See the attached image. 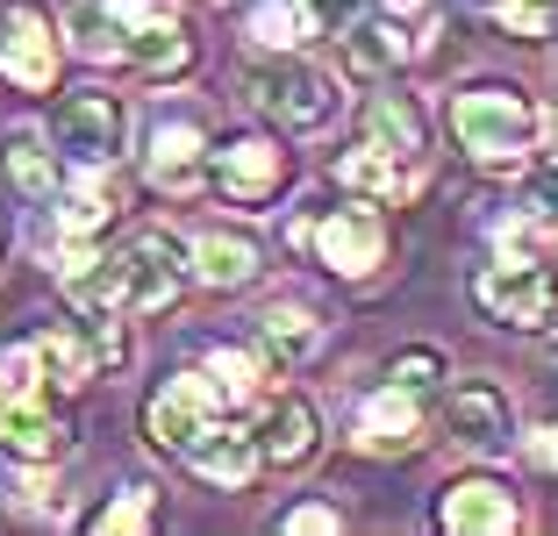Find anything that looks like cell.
I'll return each mask as SVG.
<instances>
[{"label": "cell", "mask_w": 558, "mask_h": 536, "mask_svg": "<svg viewBox=\"0 0 558 536\" xmlns=\"http://www.w3.org/2000/svg\"><path fill=\"white\" fill-rule=\"evenodd\" d=\"M451 136H459V150L473 165L509 172V165H523L530 150H537L544 114L530 108V94H515V86H465V94L451 100Z\"/></svg>", "instance_id": "obj_1"}, {"label": "cell", "mask_w": 558, "mask_h": 536, "mask_svg": "<svg viewBox=\"0 0 558 536\" xmlns=\"http://www.w3.org/2000/svg\"><path fill=\"white\" fill-rule=\"evenodd\" d=\"M244 94L272 114L279 130H329L337 108H344V100H337V80L315 72L308 58H265V65H251Z\"/></svg>", "instance_id": "obj_2"}, {"label": "cell", "mask_w": 558, "mask_h": 536, "mask_svg": "<svg viewBox=\"0 0 558 536\" xmlns=\"http://www.w3.org/2000/svg\"><path fill=\"white\" fill-rule=\"evenodd\" d=\"M186 272H194V251H180L165 229H144V236H130V244L108 258V279H116V308L130 315H158L180 301Z\"/></svg>", "instance_id": "obj_3"}, {"label": "cell", "mask_w": 558, "mask_h": 536, "mask_svg": "<svg viewBox=\"0 0 558 536\" xmlns=\"http://www.w3.org/2000/svg\"><path fill=\"white\" fill-rule=\"evenodd\" d=\"M473 301L509 329H551L558 322V258H501L473 279Z\"/></svg>", "instance_id": "obj_4"}, {"label": "cell", "mask_w": 558, "mask_h": 536, "mask_svg": "<svg viewBox=\"0 0 558 536\" xmlns=\"http://www.w3.org/2000/svg\"><path fill=\"white\" fill-rule=\"evenodd\" d=\"M122 58L144 80H180L194 65V36L165 0H122Z\"/></svg>", "instance_id": "obj_5"}, {"label": "cell", "mask_w": 558, "mask_h": 536, "mask_svg": "<svg viewBox=\"0 0 558 536\" xmlns=\"http://www.w3.org/2000/svg\"><path fill=\"white\" fill-rule=\"evenodd\" d=\"M215 415H222V387H215V373H180V379H165V387L150 393L144 429H150V443H158V451L186 458V443H194Z\"/></svg>", "instance_id": "obj_6"}, {"label": "cell", "mask_w": 558, "mask_h": 536, "mask_svg": "<svg viewBox=\"0 0 558 536\" xmlns=\"http://www.w3.org/2000/svg\"><path fill=\"white\" fill-rule=\"evenodd\" d=\"M122 100L116 94H65L58 100V114H50V144L65 150V158H80V165H108L122 150Z\"/></svg>", "instance_id": "obj_7"}, {"label": "cell", "mask_w": 558, "mask_h": 536, "mask_svg": "<svg viewBox=\"0 0 558 536\" xmlns=\"http://www.w3.org/2000/svg\"><path fill=\"white\" fill-rule=\"evenodd\" d=\"M208 179L215 194L236 200V208H265V200L287 186V150L272 136H230V144L208 158Z\"/></svg>", "instance_id": "obj_8"}, {"label": "cell", "mask_w": 558, "mask_h": 536, "mask_svg": "<svg viewBox=\"0 0 558 536\" xmlns=\"http://www.w3.org/2000/svg\"><path fill=\"white\" fill-rule=\"evenodd\" d=\"M0 72L22 94H50V80H58V36H50L44 8H29V0L0 8Z\"/></svg>", "instance_id": "obj_9"}, {"label": "cell", "mask_w": 558, "mask_h": 536, "mask_svg": "<svg viewBox=\"0 0 558 536\" xmlns=\"http://www.w3.org/2000/svg\"><path fill=\"white\" fill-rule=\"evenodd\" d=\"M444 429H451V443H465V451L501 458L515 443V407H509V393L487 387V379H459L451 401H444Z\"/></svg>", "instance_id": "obj_10"}, {"label": "cell", "mask_w": 558, "mask_h": 536, "mask_svg": "<svg viewBox=\"0 0 558 536\" xmlns=\"http://www.w3.org/2000/svg\"><path fill=\"white\" fill-rule=\"evenodd\" d=\"M308 244L323 251L329 272L365 279V272H379V258H387V229H379L373 208H337V215H323V222L308 229Z\"/></svg>", "instance_id": "obj_11"}, {"label": "cell", "mask_w": 558, "mask_h": 536, "mask_svg": "<svg viewBox=\"0 0 558 536\" xmlns=\"http://www.w3.org/2000/svg\"><path fill=\"white\" fill-rule=\"evenodd\" d=\"M144 172L158 194H194L208 179V144H201V122H158L150 130V150H144Z\"/></svg>", "instance_id": "obj_12"}, {"label": "cell", "mask_w": 558, "mask_h": 536, "mask_svg": "<svg viewBox=\"0 0 558 536\" xmlns=\"http://www.w3.org/2000/svg\"><path fill=\"white\" fill-rule=\"evenodd\" d=\"M444 529L451 536H509L523 529V508L501 479H459V487L444 494Z\"/></svg>", "instance_id": "obj_13"}, {"label": "cell", "mask_w": 558, "mask_h": 536, "mask_svg": "<svg viewBox=\"0 0 558 536\" xmlns=\"http://www.w3.org/2000/svg\"><path fill=\"white\" fill-rule=\"evenodd\" d=\"M258 429H244V423H222L215 415L208 429H201L194 443H186V465L201 472V479H215V487H244L251 472H258Z\"/></svg>", "instance_id": "obj_14"}, {"label": "cell", "mask_w": 558, "mask_h": 536, "mask_svg": "<svg viewBox=\"0 0 558 536\" xmlns=\"http://www.w3.org/2000/svg\"><path fill=\"white\" fill-rule=\"evenodd\" d=\"M415 437H423V407H415L409 387L387 379L379 393H365V401H359V443H365V451L401 458V451H415Z\"/></svg>", "instance_id": "obj_15"}, {"label": "cell", "mask_w": 558, "mask_h": 536, "mask_svg": "<svg viewBox=\"0 0 558 536\" xmlns=\"http://www.w3.org/2000/svg\"><path fill=\"white\" fill-rule=\"evenodd\" d=\"M315 443H323V415H315L301 393H272L265 401V423H258V451L272 465H308Z\"/></svg>", "instance_id": "obj_16"}, {"label": "cell", "mask_w": 558, "mask_h": 536, "mask_svg": "<svg viewBox=\"0 0 558 536\" xmlns=\"http://www.w3.org/2000/svg\"><path fill=\"white\" fill-rule=\"evenodd\" d=\"M72 429L50 415L36 393H22V401H0V451H15V458H58L65 451Z\"/></svg>", "instance_id": "obj_17"}, {"label": "cell", "mask_w": 558, "mask_h": 536, "mask_svg": "<svg viewBox=\"0 0 558 536\" xmlns=\"http://www.w3.org/2000/svg\"><path fill=\"white\" fill-rule=\"evenodd\" d=\"M337 179H344L351 194H373V200H409L415 194V165L395 158V150H379V144H359L337 158Z\"/></svg>", "instance_id": "obj_18"}, {"label": "cell", "mask_w": 558, "mask_h": 536, "mask_svg": "<svg viewBox=\"0 0 558 536\" xmlns=\"http://www.w3.org/2000/svg\"><path fill=\"white\" fill-rule=\"evenodd\" d=\"M365 144L395 150V158L415 165V150H423V108H415L409 94H373L365 100Z\"/></svg>", "instance_id": "obj_19"}, {"label": "cell", "mask_w": 558, "mask_h": 536, "mask_svg": "<svg viewBox=\"0 0 558 536\" xmlns=\"http://www.w3.org/2000/svg\"><path fill=\"white\" fill-rule=\"evenodd\" d=\"M194 272L208 279V287H251V279H258V244L236 236V229H208L194 244Z\"/></svg>", "instance_id": "obj_20"}, {"label": "cell", "mask_w": 558, "mask_h": 536, "mask_svg": "<svg viewBox=\"0 0 558 536\" xmlns=\"http://www.w3.org/2000/svg\"><path fill=\"white\" fill-rule=\"evenodd\" d=\"M258 337L279 365H301V357H315V343H323V322H315L308 308H294V301H279V308L258 315Z\"/></svg>", "instance_id": "obj_21"}, {"label": "cell", "mask_w": 558, "mask_h": 536, "mask_svg": "<svg viewBox=\"0 0 558 536\" xmlns=\"http://www.w3.org/2000/svg\"><path fill=\"white\" fill-rule=\"evenodd\" d=\"M65 29L86 58H122V0H72Z\"/></svg>", "instance_id": "obj_22"}, {"label": "cell", "mask_w": 558, "mask_h": 536, "mask_svg": "<svg viewBox=\"0 0 558 536\" xmlns=\"http://www.w3.org/2000/svg\"><path fill=\"white\" fill-rule=\"evenodd\" d=\"M36 357H44V379H58V387H86L94 365H100L86 329H44V337H36Z\"/></svg>", "instance_id": "obj_23"}, {"label": "cell", "mask_w": 558, "mask_h": 536, "mask_svg": "<svg viewBox=\"0 0 558 536\" xmlns=\"http://www.w3.org/2000/svg\"><path fill=\"white\" fill-rule=\"evenodd\" d=\"M251 36H258L265 50H294V44H308V36H323V22H315L308 0H265L258 15H251Z\"/></svg>", "instance_id": "obj_24"}, {"label": "cell", "mask_w": 558, "mask_h": 536, "mask_svg": "<svg viewBox=\"0 0 558 536\" xmlns=\"http://www.w3.org/2000/svg\"><path fill=\"white\" fill-rule=\"evenodd\" d=\"M344 50H351V65H359V72H395L401 58L415 50V36H401L395 22H359V29L344 36Z\"/></svg>", "instance_id": "obj_25"}, {"label": "cell", "mask_w": 558, "mask_h": 536, "mask_svg": "<svg viewBox=\"0 0 558 536\" xmlns=\"http://www.w3.org/2000/svg\"><path fill=\"white\" fill-rule=\"evenodd\" d=\"M8 179H15L29 200H58V165H50V150L36 144V136H15V144H8Z\"/></svg>", "instance_id": "obj_26"}, {"label": "cell", "mask_w": 558, "mask_h": 536, "mask_svg": "<svg viewBox=\"0 0 558 536\" xmlns=\"http://www.w3.org/2000/svg\"><path fill=\"white\" fill-rule=\"evenodd\" d=\"M108 215H116V186H108V179H86V186H72V194H65L58 222H65L72 236H86V229H100Z\"/></svg>", "instance_id": "obj_27"}, {"label": "cell", "mask_w": 558, "mask_h": 536, "mask_svg": "<svg viewBox=\"0 0 558 536\" xmlns=\"http://www.w3.org/2000/svg\"><path fill=\"white\" fill-rule=\"evenodd\" d=\"M44 387V357H36V343H8L0 351V401H22V393Z\"/></svg>", "instance_id": "obj_28"}, {"label": "cell", "mask_w": 558, "mask_h": 536, "mask_svg": "<svg viewBox=\"0 0 558 536\" xmlns=\"http://www.w3.org/2000/svg\"><path fill=\"white\" fill-rule=\"evenodd\" d=\"M208 373L222 387V401H251L258 393V357L251 351H208Z\"/></svg>", "instance_id": "obj_29"}, {"label": "cell", "mask_w": 558, "mask_h": 536, "mask_svg": "<svg viewBox=\"0 0 558 536\" xmlns=\"http://www.w3.org/2000/svg\"><path fill=\"white\" fill-rule=\"evenodd\" d=\"M487 15L501 22L509 36H551L558 8H551V0H487Z\"/></svg>", "instance_id": "obj_30"}, {"label": "cell", "mask_w": 558, "mask_h": 536, "mask_svg": "<svg viewBox=\"0 0 558 536\" xmlns=\"http://www.w3.org/2000/svg\"><path fill=\"white\" fill-rule=\"evenodd\" d=\"M150 515H158L150 487H122L116 501H108V508L94 515V529H108V536H116V529H150Z\"/></svg>", "instance_id": "obj_31"}, {"label": "cell", "mask_w": 558, "mask_h": 536, "mask_svg": "<svg viewBox=\"0 0 558 536\" xmlns=\"http://www.w3.org/2000/svg\"><path fill=\"white\" fill-rule=\"evenodd\" d=\"M387 379L409 387V393H423V387H437V379H444V357L437 351H401L395 365H387Z\"/></svg>", "instance_id": "obj_32"}, {"label": "cell", "mask_w": 558, "mask_h": 536, "mask_svg": "<svg viewBox=\"0 0 558 536\" xmlns=\"http://www.w3.org/2000/svg\"><path fill=\"white\" fill-rule=\"evenodd\" d=\"M523 208L537 215V222H558V158H544L537 172L523 179Z\"/></svg>", "instance_id": "obj_33"}, {"label": "cell", "mask_w": 558, "mask_h": 536, "mask_svg": "<svg viewBox=\"0 0 558 536\" xmlns=\"http://www.w3.org/2000/svg\"><path fill=\"white\" fill-rule=\"evenodd\" d=\"M287 529H301V536H329V529H344V515H337V508H294V515H287Z\"/></svg>", "instance_id": "obj_34"}, {"label": "cell", "mask_w": 558, "mask_h": 536, "mask_svg": "<svg viewBox=\"0 0 558 536\" xmlns=\"http://www.w3.org/2000/svg\"><path fill=\"white\" fill-rule=\"evenodd\" d=\"M308 8H315V22H323V36L351 22V0H308Z\"/></svg>", "instance_id": "obj_35"}, {"label": "cell", "mask_w": 558, "mask_h": 536, "mask_svg": "<svg viewBox=\"0 0 558 536\" xmlns=\"http://www.w3.org/2000/svg\"><path fill=\"white\" fill-rule=\"evenodd\" d=\"M544 458H551V465H558V423L544 429Z\"/></svg>", "instance_id": "obj_36"}, {"label": "cell", "mask_w": 558, "mask_h": 536, "mask_svg": "<svg viewBox=\"0 0 558 536\" xmlns=\"http://www.w3.org/2000/svg\"><path fill=\"white\" fill-rule=\"evenodd\" d=\"M395 8H415V0H395Z\"/></svg>", "instance_id": "obj_37"}]
</instances>
